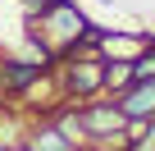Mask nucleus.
Here are the masks:
<instances>
[{
  "label": "nucleus",
  "instance_id": "nucleus-5",
  "mask_svg": "<svg viewBox=\"0 0 155 151\" xmlns=\"http://www.w3.org/2000/svg\"><path fill=\"white\" fill-rule=\"evenodd\" d=\"M132 83V64L128 60H105V92L114 96V92H123Z\"/></svg>",
  "mask_w": 155,
  "mask_h": 151
},
{
  "label": "nucleus",
  "instance_id": "nucleus-6",
  "mask_svg": "<svg viewBox=\"0 0 155 151\" xmlns=\"http://www.w3.org/2000/svg\"><path fill=\"white\" fill-rule=\"evenodd\" d=\"M18 5H23V19H37V14H46L55 5V0H18Z\"/></svg>",
  "mask_w": 155,
  "mask_h": 151
},
{
  "label": "nucleus",
  "instance_id": "nucleus-1",
  "mask_svg": "<svg viewBox=\"0 0 155 151\" xmlns=\"http://www.w3.org/2000/svg\"><path fill=\"white\" fill-rule=\"evenodd\" d=\"M59 92L68 101H96L105 92V55L91 50V55H64L59 60Z\"/></svg>",
  "mask_w": 155,
  "mask_h": 151
},
{
  "label": "nucleus",
  "instance_id": "nucleus-4",
  "mask_svg": "<svg viewBox=\"0 0 155 151\" xmlns=\"http://www.w3.org/2000/svg\"><path fill=\"white\" fill-rule=\"evenodd\" d=\"M23 151H73V142L64 137V128L55 119H37L23 133Z\"/></svg>",
  "mask_w": 155,
  "mask_h": 151
},
{
  "label": "nucleus",
  "instance_id": "nucleus-2",
  "mask_svg": "<svg viewBox=\"0 0 155 151\" xmlns=\"http://www.w3.org/2000/svg\"><path fill=\"white\" fill-rule=\"evenodd\" d=\"M46 73L50 69L37 60H0V96H28Z\"/></svg>",
  "mask_w": 155,
  "mask_h": 151
},
{
  "label": "nucleus",
  "instance_id": "nucleus-3",
  "mask_svg": "<svg viewBox=\"0 0 155 151\" xmlns=\"http://www.w3.org/2000/svg\"><path fill=\"white\" fill-rule=\"evenodd\" d=\"M114 105L123 110L128 124H150L155 119V78L150 83H128L123 92H114Z\"/></svg>",
  "mask_w": 155,
  "mask_h": 151
}]
</instances>
